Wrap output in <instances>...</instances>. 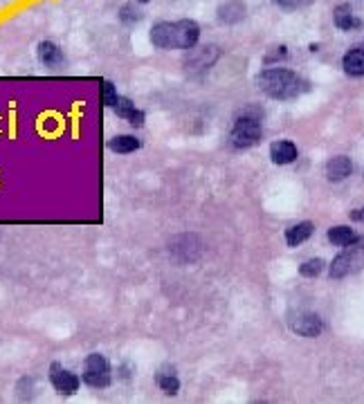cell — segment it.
<instances>
[{
	"label": "cell",
	"instance_id": "6da1fadb",
	"mask_svg": "<svg viewBox=\"0 0 364 404\" xmlns=\"http://www.w3.org/2000/svg\"><path fill=\"white\" fill-rule=\"evenodd\" d=\"M200 27L193 20H178V22H157L151 30V41L160 50H189L198 43Z\"/></svg>",
	"mask_w": 364,
	"mask_h": 404
},
{
	"label": "cell",
	"instance_id": "7a4b0ae2",
	"mask_svg": "<svg viewBox=\"0 0 364 404\" xmlns=\"http://www.w3.org/2000/svg\"><path fill=\"white\" fill-rule=\"evenodd\" d=\"M259 88L266 92L268 97H275V99H290V97H297L299 92H304L308 88V84L290 72V70H283V67H272V70H264L256 79Z\"/></svg>",
	"mask_w": 364,
	"mask_h": 404
},
{
	"label": "cell",
	"instance_id": "3957f363",
	"mask_svg": "<svg viewBox=\"0 0 364 404\" xmlns=\"http://www.w3.org/2000/svg\"><path fill=\"white\" fill-rule=\"evenodd\" d=\"M261 140V124L254 117H238L230 133V144L234 148L254 146Z\"/></svg>",
	"mask_w": 364,
	"mask_h": 404
},
{
	"label": "cell",
	"instance_id": "277c9868",
	"mask_svg": "<svg viewBox=\"0 0 364 404\" xmlns=\"http://www.w3.org/2000/svg\"><path fill=\"white\" fill-rule=\"evenodd\" d=\"M110 364L106 362L104 355H90L84 364V379L88 386L93 389H106L110 384Z\"/></svg>",
	"mask_w": 364,
	"mask_h": 404
},
{
	"label": "cell",
	"instance_id": "5b68a950",
	"mask_svg": "<svg viewBox=\"0 0 364 404\" xmlns=\"http://www.w3.org/2000/svg\"><path fill=\"white\" fill-rule=\"evenodd\" d=\"M288 323L294 332L301 334V337H317L324 328L322 319L313 313H294V315H290Z\"/></svg>",
	"mask_w": 364,
	"mask_h": 404
},
{
	"label": "cell",
	"instance_id": "8992f818",
	"mask_svg": "<svg viewBox=\"0 0 364 404\" xmlns=\"http://www.w3.org/2000/svg\"><path fill=\"white\" fill-rule=\"evenodd\" d=\"M50 382L61 396H72V393H77V389H79V377L74 373H70V371H65L61 364H52Z\"/></svg>",
	"mask_w": 364,
	"mask_h": 404
},
{
	"label": "cell",
	"instance_id": "52a82bcc",
	"mask_svg": "<svg viewBox=\"0 0 364 404\" xmlns=\"http://www.w3.org/2000/svg\"><path fill=\"white\" fill-rule=\"evenodd\" d=\"M358 263H360V252L358 249H346L344 254H339V256L333 261L331 276H333V279H339V276H344V274H349L351 270H353Z\"/></svg>",
	"mask_w": 364,
	"mask_h": 404
},
{
	"label": "cell",
	"instance_id": "ba28073f",
	"mask_svg": "<svg viewBox=\"0 0 364 404\" xmlns=\"http://www.w3.org/2000/svg\"><path fill=\"white\" fill-rule=\"evenodd\" d=\"M270 157L275 164H290V162L297 159V146L292 142H275L270 148Z\"/></svg>",
	"mask_w": 364,
	"mask_h": 404
},
{
	"label": "cell",
	"instance_id": "9c48e42d",
	"mask_svg": "<svg viewBox=\"0 0 364 404\" xmlns=\"http://www.w3.org/2000/svg\"><path fill=\"white\" fill-rule=\"evenodd\" d=\"M351 171H353V164H351V159L344 157V155H337V157H333V159L326 164V178L333 180V182H337V180L349 178Z\"/></svg>",
	"mask_w": 364,
	"mask_h": 404
},
{
	"label": "cell",
	"instance_id": "30bf717a",
	"mask_svg": "<svg viewBox=\"0 0 364 404\" xmlns=\"http://www.w3.org/2000/svg\"><path fill=\"white\" fill-rule=\"evenodd\" d=\"M333 22H335V27H337V30H342V32L362 27V20H358V18L353 16V9H351L349 5H339V7H335V11H333Z\"/></svg>",
	"mask_w": 364,
	"mask_h": 404
},
{
	"label": "cell",
	"instance_id": "8fae6325",
	"mask_svg": "<svg viewBox=\"0 0 364 404\" xmlns=\"http://www.w3.org/2000/svg\"><path fill=\"white\" fill-rule=\"evenodd\" d=\"M112 108H115V112L119 115V117L129 119L133 126H142V122H144V112L135 108L131 99H117V103H115V106H112Z\"/></svg>",
	"mask_w": 364,
	"mask_h": 404
},
{
	"label": "cell",
	"instance_id": "7c38bea8",
	"mask_svg": "<svg viewBox=\"0 0 364 404\" xmlns=\"http://www.w3.org/2000/svg\"><path fill=\"white\" fill-rule=\"evenodd\" d=\"M342 67H344V72L351 74V77H362L364 74V50H360V48L351 50L344 56Z\"/></svg>",
	"mask_w": 364,
	"mask_h": 404
},
{
	"label": "cell",
	"instance_id": "4fadbf2b",
	"mask_svg": "<svg viewBox=\"0 0 364 404\" xmlns=\"http://www.w3.org/2000/svg\"><path fill=\"white\" fill-rule=\"evenodd\" d=\"M313 232H315L313 223H299V225L290 227L286 232V242L290 247H297V245H301L304 240H308L313 236Z\"/></svg>",
	"mask_w": 364,
	"mask_h": 404
},
{
	"label": "cell",
	"instance_id": "5bb4252c",
	"mask_svg": "<svg viewBox=\"0 0 364 404\" xmlns=\"http://www.w3.org/2000/svg\"><path fill=\"white\" fill-rule=\"evenodd\" d=\"M39 59H41V63L43 65H48V67H56V65H61L63 63V54H61V50L56 48L54 43H41L39 45Z\"/></svg>",
	"mask_w": 364,
	"mask_h": 404
},
{
	"label": "cell",
	"instance_id": "9a60e30c",
	"mask_svg": "<svg viewBox=\"0 0 364 404\" xmlns=\"http://www.w3.org/2000/svg\"><path fill=\"white\" fill-rule=\"evenodd\" d=\"M328 240L337 247H351V245H356L360 238L353 229H349V227H333L331 232H328Z\"/></svg>",
	"mask_w": 364,
	"mask_h": 404
},
{
	"label": "cell",
	"instance_id": "2e32d148",
	"mask_svg": "<svg viewBox=\"0 0 364 404\" xmlns=\"http://www.w3.org/2000/svg\"><path fill=\"white\" fill-rule=\"evenodd\" d=\"M108 148H110V151H115V153L126 155V153L138 151L140 140H138V137H133V135H117L108 142Z\"/></svg>",
	"mask_w": 364,
	"mask_h": 404
},
{
	"label": "cell",
	"instance_id": "e0dca14e",
	"mask_svg": "<svg viewBox=\"0 0 364 404\" xmlns=\"http://www.w3.org/2000/svg\"><path fill=\"white\" fill-rule=\"evenodd\" d=\"M157 384H160V389L164 391V393H169V396H176V393H178V389H180L178 377L171 375V373H167V375L157 373Z\"/></svg>",
	"mask_w": 364,
	"mask_h": 404
},
{
	"label": "cell",
	"instance_id": "ac0fdd59",
	"mask_svg": "<svg viewBox=\"0 0 364 404\" xmlns=\"http://www.w3.org/2000/svg\"><path fill=\"white\" fill-rule=\"evenodd\" d=\"M322 270H324V261H322V259H313V261L301 263L299 274H301V276H308V279H313V276H317Z\"/></svg>",
	"mask_w": 364,
	"mask_h": 404
},
{
	"label": "cell",
	"instance_id": "d6986e66",
	"mask_svg": "<svg viewBox=\"0 0 364 404\" xmlns=\"http://www.w3.org/2000/svg\"><path fill=\"white\" fill-rule=\"evenodd\" d=\"M117 92H115V86L110 84V81H104V86H101V103L104 106H115L117 103Z\"/></svg>",
	"mask_w": 364,
	"mask_h": 404
},
{
	"label": "cell",
	"instance_id": "ffe728a7",
	"mask_svg": "<svg viewBox=\"0 0 364 404\" xmlns=\"http://www.w3.org/2000/svg\"><path fill=\"white\" fill-rule=\"evenodd\" d=\"M277 5H281L283 9H299L304 5H308L311 0H275Z\"/></svg>",
	"mask_w": 364,
	"mask_h": 404
},
{
	"label": "cell",
	"instance_id": "44dd1931",
	"mask_svg": "<svg viewBox=\"0 0 364 404\" xmlns=\"http://www.w3.org/2000/svg\"><path fill=\"white\" fill-rule=\"evenodd\" d=\"M286 56H288V50L281 45V48H277V52H268V54H266V65H268L270 61L275 63V61H279V59H286Z\"/></svg>",
	"mask_w": 364,
	"mask_h": 404
},
{
	"label": "cell",
	"instance_id": "7402d4cb",
	"mask_svg": "<svg viewBox=\"0 0 364 404\" xmlns=\"http://www.w3.org/2000/svg\"><path fill=\"white\" fill-rule=\"evenodd\" d=\"M122 18L124 20H135V18H138V11H135L133 7H124L122 9Z\"/></svg>",
	"mask_w": 364,
	"mask_h": 404
},
{
	"label": "cell",
	"instance_id": "603a6c76",
	"mask_svg": "<svg viewBox=\"0 0 364 404\" xmlns=\"http://www.w3.org/2000/svg\"><path fill=\"white\" fill-rule=\"evenodd\" d=\"M351 218H353V221H364V209L362 211H353V214H351Z\"/></svg>",
	"mask_w": 364,
	"mask_h": 404
},
{
	"label": "cell",
	"instance_id": "cb8c5ba5",
	"mask_svg": "<svg viewBox=\"0 0 364 404\" xmlns=\"http://www.w3.org/2000/svg\"><path fill=\"white\" fill-rule=\"evenodd\" d=\"M140 3H149V0H140Z\"/></svg>",
	"mask_w": 364,
	"mask_h": 404
}]
</instances>
